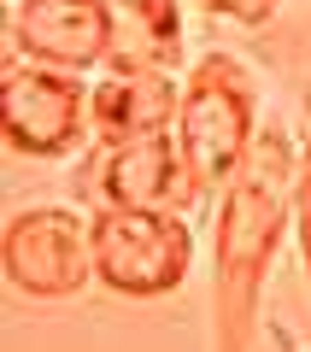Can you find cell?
I'll return each mask as SVG.
<instances>
[{"label": "cell", "mask_w": 311, "mask_h": 352, "mask_svg": "<svg viewBox=\"0 0 311 352\" xmlns=\"http://www.w3.org/2000/svg\"><path fill=\"white\" fill-rule=\"evenodd\" d=\"M83 194L94 206H118V212H194L200 194L188 182V164L176 135H141V141H118L100 147L83 164Z\"/></svg>", "instance_id": "8992f818"}, {"label": "cell", "mask_w": 311, "mask_h": 352, "mask_svg": "<svg viewBox=\"0 0 311 352\" xmlns=\"http://www.w3.org/2000/svg\"><path fill=\"white\" fill-rule=\"evenodd\" d=\"M294 170L299 135L288 124H264L241 170L217 194L212 229V352H253V317L282 235L294 223Z\"/></svg>", "instance_id": "6da1fadb"}, {"label": "cell", "mask_w": 311, "mask_h": 352, "mask_svg": "<svg viewBox=\"0 0 311 352\" xmlns=\"http://www.w3.org/2000/svg\"><path fill=\"white\" fill-rule=\"evenodd\" d=\"M212 18H229V24H247V30H259V24H270L276 18V6L282 0H200Z\"/></svg>", "instance_id": "30bf717a"}, {"label": "cell", "mask_w": 311, "mask_h": 352, "mask_svg": "<svg viewBox=\"0 0 311 352\" xmlns=\"http://www.w3.org/2000/svg\"><path fill=\"white\" fill-rule=\"evenodd\" d=\"M176 106H182V88L164 65L112 59L100 71V82L88 88V135L100 147L164 135V129H176Z\"/></svg>", "instance_id": "ba28073f"}, {"label": "cell", "mask_w": 311, "mask_h": 352, "mask_svg": "<svg viewBox=\"0 0 311 352\" xmlns=\"http://www.w3.org/2000/svg\"><path fill=\"white\" fill-rule=\"evenodd\" d=\"M305 352H311V346H305Z\"/></svg>", "instance_id": "7c38bea8"}, {"label": "cell", "mask_w": 311, "mask_h": 352, "mask_svg": "<svg viewBox=\"0 0 311 352\" xmlns=\"http://www.w3.org/2000/svg\"><path fill=\"white\" fill-rule=\"evenodd\" d=\"M259 129H264L259 76L235 53H200L188 82H182V106H176V129H171L200 200L206 194H224V182L253 153Z\"/></svg>", "instance_id": "7a4b0ae2"}, {"label": "cell", "mask_w": 311, "mask_h": 352, "mask_svg": "<svg viewBox=\"0 0 311 352\" xmlns=\"http://www.w3.org/2000/svg\"><path fill=\"white\" fill-rule=\"evenodd\" d=\"M305 118H311V71H305Z\"/></svg>", "instance_id": "8fae6325"}, {"label": "cell", "mask_w": 311, "mask_h": 352, "mask_svg": "<svg viewBox=\"0 0 311 352\" xmlns=\"http://www.w3.org/2000/svg\"><path fill=\"white\" fill-rule=\"evenodd\" d=\"M94 282L118 300H164L194 270V223L188 212H118L100 206L88 217Z\"/></svg>", "instance_id": "3957f363"}, {"label": "cell", "mask_w": 311, "mask_h": 352, "mask_svg": "<svg viewBox=\"0 0 311 352\" xmlns=\"http://www.w3.org/2000/svg\"><path fill=\"white\" fill-rule=\"evenodd\" d=\"M0 270L30 300H71L94 282V241L88 217L71 206H24L6 217L0 235Z\"/></svg>", "instance_id": "277c9868"}, {"label": "cell", "mask_w": 311, "mask_h": 352, "mask_svg": "<svg viewBox=\"0 0 311 352\" xmlns=\"http://www.w3.org/2000/svg\"><path fill=\"white\" fill-rule=\"evenodd\" d=\"M0 129L24 159H65L88 135V82L76 71L12 59L0 88Z\"/></svg>", "instance_id": "5b68a950"}, {"label": "cell", "mask_w": 311, "mask_h": 352, "mask_svg": "<svg viewBox=\"0 0 311 352\" xmlns=\"http://www.w3.org/2000/svg\"><path fill=\"white\" fill-rule=\"evenodd\" d=\"M294 247H299V270L311 288V118L299 129V170H294Z\"/></svg>", "instance_id": "9c48e42d"}, {"label": "cell", "mask_w": 311, "mask_h": 352, "mask_svg": "<svg viewBox=\"0 0 311 352\" xmlns=\"http://www.w3.org/2000/svg\"><path fill=\"white\" fill-rule=\"evenodd\" d=\"M118 53L112 0H12V59L53 71H106Z\"/></svg>", "instance_id": "52a82bcc"}]
</instances>
